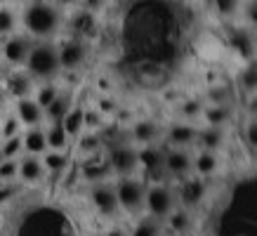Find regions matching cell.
Masks as SVG:
<instances>
[{
	"mask_svg": "<svg viewBox=\"0 0 257 236\" xmlns=\"http://www.w3.org/2000/svg\"><path fill=\"white\" fill-rule=\"evenodd\" d=\"M163 170L168 180H187L191 177V151L189 149H172V147H165L163 154Z\"/></svg>",
	"mask_w": 257,
	"mask_h": 236,
	"instance_id": "9",
	"label": "cell"
},
{
	"mask_svg": "<svg viewBox=\"0 0 257 236\" xmlns=\"http://www.w3.org/2000/svg\"><path fill=\"white\" fill-rule=\"evenodd\" d=\"M203 106H205V104H203L201 99H184V102L179 104V118L187 121V123H194V121L201 118Z\"/></svg>",
	"mask_w": 257,
	"mask_h": 236,
	"instance_id": "33",
	"label": "cell"
},
{
	"mask_svg": "<svg viewBox=\"0 0 257 236\" xmlns=\"http://www.w3.org/2000/svg\"><path fill=\"white\" fill-rule=\"evenodd\" d=\"M78 175H80V180L87 182V184L109 182L111 170H109V163H106V156H104V149L83 158L78 165Z\"/></svg>",
	"mask_w": 257,
	"mask_h": 236,
	"instance_id": "10",
	"label": "cell"
},
{
	"mask_svg": "<svg viewBox=\"0 0 257 236\" xmlns=\"http://www.w3.org/2000/svg\"><path fill=\"white\" fill-rule=\"evenodd\" d=\"M165 222H168V231H170L172 236H182L187 234L189 229L194 227V217H191V210H187V208H182V205H177L175 210L165 217Z\"/></svg>",
	"mask_w": 257,
	"mask_h": 236,
	"instance_id": "25",
	"label": "cell"
},
{
	"mask_svg": "<svg viewBox=\"0 0 257 236\" xmlns=\"http://www.w3.org/2000/svg\"><path fill=\"white\" fill-rule=\"evenodd\" d=\"M33 47V38L26 33H12L8 36V40L3 43V59L10 66H24L29 59V52Z\"/></svg>",
	"mask_w": 257,
	"mask_h": 236,
	"instance_id": "11",
	"label": "cell"
},
{
	"mask_svg": "<svg viewBox=\"0 0 257 236\" xmlns=\"http://www.w3.org/2000/svg\"><path fill=\"white\" fill-rule=\"evenodd\" d=\"M201 118L205 121V126L226 128L229 123H234V109H231V104H226V102L205 104V106H203Z\"/></svg>",
	"mask_w": 257,
	"mask_h": 236,
	"instance_id": "18",
	"label": "cell"
},
{
	"mask_svg": "<svg viewBox=\"0 0 257 236\" xmlns=\"http://www.w3.org/2000/svg\"><path fill=\"white\" fill-rule=\"evenodd\" d=\"M83 111H85L83 104H71V109L59 121L62 128L66 130V135H69V140H78L83 135V130H85V126H83Z\"/></svg>",
	"mask_w": 257,
	"mask_h": 236,
	"instance_id": "23",
	"label": "cell"
},
{
	"mask_svg": "<svg viewBox=\"0 0 257 236\" xmlns=\"http://www.w3.org/2000/svg\"><path fill=\"white\" fill-rule=\"evenodd\" d=\"M57 3H73V0H57Z\"/></svg>",
	"mask_w": 257,
	"mask_h": 236,
	"instance_id": "45",
	"label": "cell"
},
{
	"mask_svg": "<svg viewBox=\"0 0 257 236\" xmlns=\"http://www.w3.org/2000/svg\"><path fill=\"white\" fill-rule=\"evenodd\" d=\"M243 10V19L248 17V26H255V0H248V3H241V8Z\"/></svg>",
	"mask_w": 257,
	"mask_h": 236,
	"instance_id": "41",
	"label": "cell"
},
{
	"mask_svg": "<svg viewBox=\"0 0 257 236\" xmlns=\"http://www.w3.org/2000/svg\"><path fill=\"white\" fill-rule=\"evenodd\" d=\"M8 90L15 99H26V97L33 94L36 83H33V78L26 73V71H15V73L8 78Z\"/></svg>",
	"mask_w": 257,
	"mask_h": 236,
	"instance_id": "24",
	"label": "cell"
},
{
	"mask_svg": "<svg viewBox=\"0 0 257 236\" xmlns=\"http://www.w3.org/2000/svg\"><path fill=\"white\" fill-rule=\"evenodd\" d=\"M33 92H36V97H33L36 104H38L40 109H45L50 102H55V97L62 92V87L57 85L55 80H50V83H40L38 90H33Z\"/></svg>",
	"mask_w": 257,
	"mask_h": 236,
	"instance_id": "30",
	"label": "cell"
},
{
	"mask_svg": "<svg viewBox=\"0 0 257 236\" xmlns=\"http://www.w3.org/2000/svg\"><path fill=\"white\" fill-rule=\"evenodd\" d=\"M175 208H177L175 189L168 187V182H149L147 194H144V215L158 222H165V217Z\"/></svg>",
	"mask_w": 257,
	"mask_h": 236,
	"instance_id": "5",
	"label": "cell"
},
{
	"mask_svg": "<svg viewBox=\"0 0 257 236\" xmlns=\"http://www.w3.org/2000/svg\"><path fill=\"white\" fill-rule=\"evenodd\" d=\"M17 180L26 184V187H38L47 180V173L43 163H40V156H31V154H22L17 158Z\"/></svg>",
	"mask_w": 257,
	"mask_h": 236,
	"instance_id": "13",
	"label": "cell"
},
{
	"mask_svg": "<svg viewBox=\"0 0 257 236\" xmlns=\"http://www.w3.org/2000/svg\"><path fill=\"white\" fill-rule=\"evenodd\" d=\"M26 73L33 78V83H50L62 73L59 57H57V45L52 40H40L33 43L29 59H26Z\"/></svg>",
	"mask_w": 257,
	"mask_h": 236,
	"instance_id": "2",
	"label": "cell"
},
{
	"mask_svg": "<svg viewBox=\"0 0 257 236\" xmlns=\"http://www.w3.org/2000/svg\"><path fill=\"white\" fill-rule=\"evenodd\" d=\"M24 154V144H22V135L8 137V140L0 142V158H19Z\"/></svg>",
	"mask_w": 257,
	"mask_h": 236,
	"instance_id": "34",
	"label": "cell"
},
{
	"mask_svg": "<svg viewBox=\"0 0 257 236\" xmlns=\"http://www.w3.org/2000/svg\"><path fill=\"white\" fill-rule=\"evenodd\" d=\"M104 236H130V231L125 227H118V224H113V227H109L106 229V234Z\"/></svg>",
	"mask_w": 257,
	"mask_h": 236,
	"instance_id": "43",
	"label": "cell"
},
{
	"mask_svg": "<svg viewBox=\"0 0 257 236\" xmlns=\"http://www.w3.org/2000/svg\"><path fill=\"white\" fill-rule=\"evenodd\" d=\"M238 85H241L243 92H255V85H257V69L255 64L248 62L245 66L241 69L238 73Z\"/></svg>",
	"mask_w": 257,
	"mask_h": 236,
	"instance_id": "35",
	"label": "cell"
},
{
	"mask_svg": "<svg viewBox=\"0 0 257 236\" xmlns=\"http://www.w3.org/2000/svg\"><path fill=\"white\" fill-rule=\"evenodd\" d=\"M19 26V17L10 5H0V36H12L17 33Z\"/></svg>",
	"mask_w": 257,
	"mask_h": 236,
	"instance_id": "31",
	"label": "cell"
},
{
	"mask_svg": "<svg viewBox=\"0 0 257 236\" xmlns=\"http://www.w3.org/2000/svg\"><path fill=\"white\" fill-rule=\"evenodd\" d=\"M40 163H43V168H45L47 175H57V177H62V175L71 168L69 151H52V149H47L45 154L40 156Z\"/></svg>",
	"mask_w": 257,
	"mask_h": 236,
	"instance_id": "22",
	"label": "cell"
},
{
	"mask_svg": "<svg viewBox=\"0 0 257 236\" xmlns=\"http://www.w3.org/2000/svg\"><path fill=\"white\" fill-rule=\"evenodd\" d=\"M219 170V156L215 151L198 149V154L191 156V173L201 180H210L212 175H217Z\"/></svg>",
	"mask_w": 257,
	"mask_h": 236,
	"instance_id": "17",
	"label": "cell"
},
{
	"mask_svg": "<svg viewBox=\"0 0 257 236\" xmlns=\"http://www.w3.org/2000/svg\"><path fill=\"white\" fill-rule=\"evenodd\" d=\"M208 180H201V177H187V180L179 182V191H175V196H177V203L182 208H196V205L201 203L205 194H208Z\"/></svg>",
	"mask_w": 257,
	"mask_h": 236,
	"instance_id": "15",
	"label": "cell"
},
{
	"mask_svg": "<svg viewBox=\"0 0 257 236\" xmlns=\"http://www.w3.org/2000/svg\"><path fill=\"white\" fill-rule=\"evenodd\" d=\"M226 142V128H212V126H203L198 128V137L196 144L205 151H215L217 154Z\"/></svg>",
	"mask_w": 257,
	"mask_h": 236,
	"instance_id": "20",
	"label": "cell"
},
{
	"mask_svg": "<svg viewBox=\"0 0 257 236\" xmlns=\"http://www.w3.org/2000/svg\"><path fill=\"white\" fill-rule=\"evenodd\" d=\"M113 191H116V201L120 212L130 215V217H140L144 215V194H147V182L140 175H130V177H116L113 182Z\"/></svg>",
	"mask_w": 257,
	"mask_h": 236,
	"instance_id": "3",
	"label": "cell"
},
{
	"mask_svg": "<svg viewBox=\"0 0 257 236\" xmlns=\"http://www.w3.org/2000/svg\"><path fill=\"white\" fill-rule=\"evenodd\" d=\"M22 144H24V154H31V156H43V154L47 151L45 128H43V126L26 128V133L22 135Z\"/></svg>",
	"mask_w": 257,
	"mask_h": 236,
	"instance_id": "21",
	"label": "cell"
},
{
	"mask_svg": "<svg viewBox=\"0 0 257 236\" xmlns=\"http://www.w3.org/2000/svg\"><path fill=\"white\" fill-rule=\"evenodd\" d=\"M106 163H109L111 177H130V175L140 173V163H137V147L130 140H116L104 149Z\"/></svg>",
	"mask_w": 257,
	"mask_h": 236,
	"instance_id": "4",
	"label": "cell"
},
{
	"mask_svg": "<svg viewBox=\"0 0 257 236\" xmlns=\"http://www.w3.org/2000/svg\"><path fill=\"white\" fill-rule=\"evenodd\" d=\"M71 31H73V38L78 40H90L97 33V19H94V12L90 10H76L73 17H71Z\"/></svg>",
	"mask_w": 257,
	"mask_h": 236,
	"instance_id": "19",
	"label": "cell"
},
{
	"mask_svg": "<svg viewBox=\"0 0 257 236\" xmlns=\"http://www.w3.org/2000/svg\"><path fill=\"white\" fill-rule=\"evenodd\" d=\"M161 231H163V222L154 220L149 215H140L137 222H135L133 231H130V236H158Z\"/></svg>",
	"mask_w": 257,
	"mask_h": 236,
	"instance_id": "29",
	"label": "cell"
},
{
	"mask_svg": "<svg viewBox=\"0 0 257 236\" xmlns=\"http://www.w3.org/2000/svg\"><path fill=\"white\" fill-rule=\"evenodd\" d=\"M0 5H5V0H0Z\"/></svg>",
	"mask_w": 257,
	"mask_h": 236,
	"instance_id": "46",
	"label": "cell"
},
{
	"mask_svg": "<svg viewBox=\"0 0 257 236\" xmlns=\"http://www.w3.org/2000/svg\"><path fill=\"white\" fill-rule=\"evenodd\" d=\"M22 24L26 36L38 40H50L62 29V12L50 0H31L22 15Z\"/></svg>",
	"mask_w": 257,
	"mask_h": 236,
	"instance_id": "1",
	"label": "cell"
},
{
	"mask_svg": "<svg viewBox=\"0 0 257 236\" xmlns=\"http://www.w3.org/2000/svg\"><path fill=\"white\" fill-rule=\"evenodd\" d=\"M15 116H17V121L22 123V128H36V126H43V123H45L43 109L36 104L33 97L17 99L15 102Z\"/></svg>",
	"mask_w": 257,
	"mask_h": 236,
	"instance_id": "16",
	"label": "cell"
},
{
	"mask_svg": "<svg viewBox=\"0 0 257 236\" xmlns=\"http://www.w3.org/2000/svg\"><path fill=\"white\" fill-rule=\"evenodd\" d=\"M165 137V147H172V149H191L196 144V137H198V126L196 123H187V121H179V123H172L168 130H163Z\"/></svg>",
	"mask_w": 257,
	"mask_h": 236,
	"instance_id": "14",
	"label": "cell"
},
{
	"mask_svg": "<svg viewBox=\"0 0 257 236\" xmlns=\"http://www.w3.org/2000/svg\"><path fill=\"white\" fill-rule=\"evenodd\" d=\"M17 182V158H0V184Z\"/></svg>",
	"mask_w": 257,
	"mask_h": 236,
	"instance_id": "37",
	"label": "cell"
},
{
	"mask_svg": "<svg viewBox=\"0 0 257 236\" xmlns=\"http://www.w3.org/2000/svg\"><path fill=\"white\" fill-rule=\"evenodd\" d=\"M45 142H47V149L52 151H69L71 140L66 130L62 128V123H50L45 128Z\"/></svg>",
	"mask_w": 257,
	"mask_h": 236,
	"instance_id": "27",
	"label": "cell"
},
{
	"mask_svg": "<svg viewBox=\"0 0 257 236\" xmlns=\"http://www.w3.org/2000/svg\"><path fill=\"white\" fill-rule=\"evenodd\" d=\"M127 140L133 142L135 147H149V144H156L163 140V128L158 121L154 118H140L130 126Z\"/></svg>",
	"mask_w": 257,
	"mask_h": 236,
	"instance_id": "12",
	"label": "cell"
},
{
	"mask_svg": "<svg viewBox=\"0 0 257 236\" xmlns=\"http://www.w3.org/2000/svg\"><path fill=\"white\" fill-rule=\"evenodd\" d=\"M71 104H73L71 102V94L69 92H59L55 97V102H50L45 109H43V118H45L47 123H59V121L64 118V113L71 109Z\"/></svg>",
	"mask_w": 257,
	"mask_h": 236,
	"instance_id": "26",
	"label": "cell"
},
{
	"mask_svg": "<svg viewBox=\"0 0 257 236\" xmlns=\"http://www.w3.org/2000/svg\"><path fill=\"white\" fill-rule=\"evenodd\" d=\"M94 109L99 111L104 118H109V116H116L120 106H118V99L113 97V94H101L99 99L94 102Z\"/></svg>",
	"mask_w": 257,
	"mask_h": 236,
	"instance_id": "36",
	"label": "cell"
},
{
	"mask_svg": "<svg viewBox=\"0 0 257 236\" xmlns=\"http://www.w3.org/2000/svg\"><path fill=\"white\" fill-rule=\"evenodd\" d=\"M163 154L165 147H161V142L149 144V147H137V163L140 170L147 177H151V182H165V170H163Z\"/></svg>",
	"mask_w": 257,
	"mask_h": 236,
	"instance_id": "6",
	"label": "cell"
},
{
	"mask_svg": "<svg viewBox=\"0 0 257 236\" xmlns=\"http://www.w3.org/2000/svg\"><path fill=\"white\" fill-rule=\"evenodd\" d=\"M158 236H172V234H170V231H161V234H158Z\"/></svg>",
	"mask_w": 257,
	"mask_h": 236,
	"instance_id": "44",
	"label": "cell"
},
{
	"mask_svg": "<svg viewBox=\"0 0 257 236\" xmlns=\"http://www.w3.org/2000/svg\"><path fill=\"white\" fill-rule=\"evenodd\" d=\"M76 149H78V154L83 158L90 156V154H97V151L104 149V137H101L99 133H87V130H83V135H80L78 142H76Z\"/></svg>",
	"mask_w": 257,
	"mask_h": 236,
	"instance_id": "28",
	"label": "cell"
},
{
	"mask_svg": "<svg viewBox=\"0 0 257 236\" xmlns=\"http://www.w3.org/2000/svg\"><path fill=\"white\" fill-rule=\"evenodd\" d=\"M87 198L101 217H118L120 215V208H118L116 201V191H113V184L109 182H99V184H90V191H87Z\"/></svg>",
	"mask_w": 257,
	"mask_h": 236,
	"instance_id": "7",
	"label": "cell"
},
{
	"mask_svg": "<svg viewBox=\"0 0 257 236\" xmlns=\"http://www.w3.org/2000/svg\"><path fill=\"white\" fill-rule=\"evenodd\" d=\"M104 3L106 0H83V8L90 10V12H97L99 8H104Z\"/></svg>",
	"mask_w": 257,
	"mask_h": 236,
	"instance_id": "42",
	"label": "cell"
},
{
	"mask_svg": "<svg viewBox=\"0 0 257 236\" xmlns=\"http://www.w3.org/2000/svg\"><path fill=\"white\" fill-rule=\"evenodd\" d=\"M15 135H22V123L17 121V116H8L3 121V128H0V137L8 140V137H15Z\"/></svg>",
	"mask_w": 257,
	"mask_h": 236,
	"instance_id": "39",
	"label": "cell"
},
{
	"mask_svg": "<svg viewBox=\"0 0 257 236\" xmlns=\"http://www.w3.org/2000/svg\"><path fill=\"white\" fill-rule=\"evenodd\" d=\"M243 0H212V5H215V10H217L222 17H234L236 12H238V8H241Z\"/></svg>",
	"mask_w": 257,
	"mask_h": 236,
	"instance_id": "40",
	"label": "cell"
},
{
	"mask_svg": "<svg viewBox=\"0 0 257 236\" xmlns=\"http://www.w3.org/2000/svg\"><path fill=\"white\" fill-rule=\"evenodd\" d=\"M57 57H59L62 71H78L87 62V43L71 36L57 45Z\"/></svg>",
	"mask_w": 257,
	"mask_h": 236,
	"instance_id": "8",
	"label": "cell"
},
{
	"mask_svg": "<svg viewBox=\"0 0 257 236\" xmlns=\"http://www.w3.org/2000/svg\"><path fill=\"white\" fill-rule=\"evenodd\" d=\"M234 47L245 57V59L252 57V38H250V33L245 31V29H241V31L234 33Z\"/></svg>",
	"mask_w": 257,
	"mask_h": 236,
	"instance_id": "38",
	"label": "cell"
},
{
	"mask_svg": "<svg viewBox=\"0 0 257 236\" xmlns=\"http://www.w3.org/2000/svg\"><path fill=\"white\" fill-rule=\"evenodd\" d=\"M83 126H85L87 133H101L106 128V118L101 116L94 106H85V111H83Z\"/></svg>",
	"mask_w": 257,
	"mask_h": 236,
	"instance_id": "32",
	"label": "cell"
}]
</instances>
